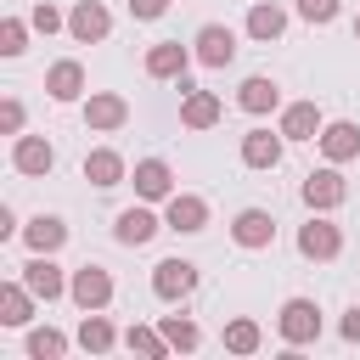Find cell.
<instances>
[{
  "label": "cell",
  "mask_w": 360,
  "mask_h": 360,
  "mask_svg": "<svg viewBox=\"0 0 360 360\" xmlns=\"http://www.w3.org/2000/svg\"><path fill=\"white\" fill-rule=\"evenodd\" d=\"M338 332H343V343H360V304H349V309H343Z\"/></svg>",
  "instance_id": "d590c367"
},
{
  "label": "cell",
  "mask_w": 360,
  "mask_h": 360,
  "mask_svg": "<svg viewBox=\"0 0 360 360\" xmlns=\"http://www.w3.org/2000/svg\"><path fill=\"white\" fill-rule=\"evenodd\" d=\"M11 169L28 174V180H45V174L56 169V146H51L45 135H28V129H22V135L11 141Z\"/></svg>",
  "instance_id": "ba28073f"
},
{
  "label": "cell",
  "mask_w": 360,
  "mask_h": 360,
  "mask_svg": "<svg viewBox=\"0 0 360 360\" xmlns=\"http://www.w3.org/2000/svg\"><path fill=\"white\" fill-rule=\"evenodd\" d=\"M22 281L34 287V298H39V304H56V298H68V276H62L56 253H28V264H22Z\"/></svg>",
  "instance_id": "30bf717a"
},
{
  "label": "cell",
  "mask_w": 360,
  "mask_h": 360,
  "mask_svg": "<svg viewBox=\"0 0 360 360\" xmlns=\"http://www.w3.org/2000/svg\"><path fill=\"white\" fill-rule=\"evenodd\" d=\"M236 107L253 112V118H264V112L281 107V84H276L270 73H253V79H242V90H236Z\"/></svg>",
  "instance_id": "603a6c76"
},
{
  "label": "cell",
  "mask_w": 360,
  "mask_h": 360,
  "mask_svg": "<svg viewBox=\"0 0 360 360\" xmlns=\"http://www.w3.org/2000/svg\"><path fill=\"white\" fill-rule=\"evenodd\" d=\"M28 28H34V22H22V17H0V56H6V62H17V56L28 51Z\"/></svg>",
  "instance_id": "4dcf8cb0"
},
{
  "label": "cell",
  "mask_w": 360,
  "mask_h": 360,
  "mask_svg": "<svg viewBox=\"0 0 360 360\" xmlns=\"http://www.w3.org/2000/svg\"><path fill=\"white\" fill-rule=\"evenodd\" d=\"M163 225H169L174 236H197V231H208V202H202L197 191H174V197L163 202Z\"/></svg>",
  "instance_id": "5bb4252c"
},
{
  "label": "cell",
  "mask_w": 360,
  "mask_h": 360,
  "mask_svg": "<svg viewBox=\"0 0 360 360\" xmlns=\"http://www.w3.org/2000/svg\"><path fill=\"white\" fill-rule=\"evenodd\" d=\"M68 34H73V45H101V39L112 34V11H107L101 0H79V6L68 11Z\"/></svg>",
  "instance_id": "8fae6325"
},
{
  "label": "cell",
  "mask_w": 360,
  "mask_h": 360,
  "mask_svg": "<svg viewBox=\"0 0 360 360\" xmlns=\"http://www.w3.org/2000/svg\"><path fill=\"white\" fill-rule=\"evenodd\" d=\"M231 242H236L242 253H264V248L276 242V214H270V208H242V214L231 219Z\"/></svg>",
  "instance_id": "9c48e42d"
},
{
  "label": "cell",
  "mask_w": 360,
  "mask_h": 360,
  "mask_svg": "<svg viewBox=\"0 0 360 360\" xmlns=\"http://www.w3.org/2000/svg\"><path fill=\"white\" fill-rule=\"evenodd\" d=\"M158 231H169V225H163V214L152 202H135V208H118L112 214V242L118 248H146Z\"/></svg>",
  "instance_id": "3957f363"
},
{
  "label": "cell",
  "mask_w": 360,
  "mask_h": 360,
  "mask_svg": "<svg viewBox=\"0 0 360 360\" xmlns=\"http://www.w3.org/2000/svg\"><path fill=\"white\" fill-rule=\"evenodd\" d=\"M34 287L17 276V281H0V326H28L34 321Z\"/></svg>",
  "instance_id": "d4e9b609"
},
{
  "label": "cell",
  "mask_w": 360,
  "mask_h": 360,
  "mask_svg": "<svg viewBox=\"0 0 360 360\" xmlns=\"http://www.w3.org/2000/svg\"><path fill=\"white\" fill-rule=\"evenodd\" d=\"M298 197H304L309 214H338L349 202V180L338 174V163H321V169H309V180L298 186Z\"/></svg>",
  "instance_id": "7a4b0ae2"
},
{
  "label": "cell",
  "mask_w": 360,
  "mask_h": 360,
  "mask_svg": "<svg viewBox=\"0 0 360 360\" xmlns=\"http://www.w3.org/2000/svg\"><path fill=\"white\" fill-rule=\"evenodd\" d=\"M281 152H287V135L281 129H248L242 135V163L248 169H276Z\"/></svg>",
  "instance_id": "7402d4cb"
},
{
  "label": "cell",
  "mask_w": 360,
  "mask_h": 360,
  "mask_svg": "<svg viewBox=\"0 0 360 360\" xmlns=\"http://www.w3.org/2000/svg\"><path fill=\"white\" fill-rule=\"evenodd\" d=\"M191 56L197 51H186L180 39H158V45H146V79H174V84H186V68H191Z\"/></svg>",
  "instance_id": "7c38bea8"
},
{
  "label": "cell",
  "mask_w": 360,
  "mask_h": 360,
  "mask_svg": "<svg viewBox=\"0 0 360 360\" xmlns=\"http://www.w3.org/2000/svg\"><path fill=\"white\" fill-rule=\"evenodd\" d=\"M163 11H169V0H129V17L135 22H158Z\"/></svg>",
  "instance_id": "e575fe53"
},
{
  "label": "cell",
  "mask_w": 360,
  "mask_h": 360,
  "mask_svg": "<svg viewBox=\"0 0 360 360\" xmlns=\"http://www.w3.org/2000/svg\"><path fill=\"white\" fill-rule=\"evenodd\" d=\"M225 354H259L264 349V332H259V321H248V315H236V321H225Z\"/></svg>",
  "instance_id": "f1b7e54d"
},
{
  "label": "cell",
  "mask_w": 360,
  "mask_h": 360,
  "mask_svg": "<svg viewBox=\"0 0 360 360\" xmlns=\"http://www.w3.org/2000/svg\"><path fill=\"white\" fill-rule=\"evenodd\" d=\"M45 96H51V101H62V107H68V101H79V96H84V62H73V56L51 62V68H45Z\"/></svg>",
  "instance_id": "44dd1931"
},
{
  "label": "cell",
  "mask_w": 360,
  "mask_h": 360,
  "mask_svg": "<svg viewBox=\"0 0 360 360\" xmlns=\"http://www.w3.org/2000/svg\"><path fill=\"white\" fill-rule=\"evenodd\" d=\"M292 11L309 22V28H326V22H338V11H343V0H292Z\"/></svg>",
  "instance_id": "1f68e13d"
},
{
  "label": "cell",
  "mask_w": 360,
  "mask_h": 360,
  "mask_svg": "<svg viewBox=\"0 0 360 360\" xmlns=\"http://www.w3.org/2000/svg\"><path fill=\"white\" fill-rule=\"evenodd\" d=\"M22 124H28V112H22V101L17 96H0V135H22Z\"/></svg>",
  "instance_id": "d6a6232c"
},
{
  "label": "cell",
  "mask_w": 360,
  "mask_h": 360,
  "mask_svg": "<svg viewBox=\"0 0 360 360\" xmlns=\"http://www.w3.org/2000/svg\"><path fill=\"white\" fill-rule=\"evenodd\" d=\"M84 180H90L96 191H112V186H124V180H129V163H124V152H112V146H96V152H84Z\"/></svg>",
  "instance_id": "d6986e66"
},
{
  "label": "cell",
  "mask_w": 360,
  "mask_h": 360,
  "mask_svg": "<svg viewBox=\"0 0 360 360\" xmlns=\"http://www.w3.org/2000/svg\"><path fill=\"white\" fill-rule=\"evenodd\" d=\"M191 51H197V62L202 68H231L236 62V28H225V22H202L197 28V39H191Z\"/></svg>",
  "instance_id": "52a82bcc"
},
{
  "label": "cell",
  "mask_w": 360,
  "mask_h": 360,
  "mask_svg": "<svg viewBox=\"0 0 360 360\" xmlns=\"http://www.w3.org/2000/svg\"><path fill=\"white\" fill-rule=\"evenodd\" d=\"M22 248L28 253H62L68 248V219L62 214H34L22 225Z\"/></svg>",
  "instance_id": "ffe728a7"
},
{
  "label": "cell",
  "mask_w": 360,
  "mask_h": 360,
  "mask_svg": "<svg viewBox=\"0 0 360 360\" xmlns=\"http://www.w3.org/2000/svg\"><path fill=\"white\" fill-rule=\"evenodd\" d=\"M6 236H22V225H17V208L11 202H0V242Z\"/></svg>",
  "instance_id": "8d00e7d4"
},
{
  "label": "cell",
  "mask_w": 360,
  "mask_h": 360,
  "mask_svg": "<svg viewBox=\"0 0 360 360\" xmlns=\"http://www.w3.org/2000/svg\"><path fill=\"white\" fill-rule=\"evenodd\" d=\"M112 270L107 264H79L73 276H68V298L79 304V309H107L112 304Z\"/></svg>",
  "instance_id": "8992f818"
},
{
  "label": "cell",
  "mask_w": 360,
  "mask_h": 360,
  "mask_svg": "<svg viewBox=\"0 0 360 360\" xmlns=\"http://www.w3.org/2000/svg\"><path fill=\"white\" fill-rule=\"evenodd\" d=\"M84 124H90L96 135H112V129L129 124V101H124L118 90H90V96H84Z\"/></svg>",
  "instance_id": "4fadbf2b"
},
{
  "label": "cell",
  "mask_w": 360,
  "mask_h": 360,
  "mask_svg": "<svg viewBox=\"0 0 360 360\" xmlns=\"http://www.w3.org/2000/svg\"><path fill=\"white\" fill-rule=\"evenodd\" d=\"M124 349H129V354H146V360L174 354V349H169V338H163V326H158V332H152V326H129V332H124Z\"/></svg>",
  "instance_id": "f546056e"
},
{
  "label": "cell",
  "mask_w": 360,
  "mask_h": 360,
  "mask_svg": "<svg viewBox=\"0 0 360 360\" xmlns=\"http://www.w3.org/2000/svg\"><path fill=\"white\" fill-rule=\"evenodd\" d=\"M354 39H360V17H354Z\"/></svg>",
  "instance_id": "74e56055"
},
{
  "label": "cell",
  "mask_w": 360,
  "mask_h": 360,
  "mask_svg": "<svg viewBox=\"0 0 360 360\" xmlns=\"http://www.w3.org/2000/svg\"><path fill=\"white\" fill-rule=\"evenodd\" d=\"M276 129H281L287 141H315V135L326 129V118H321V107H315V101H287Z\"/></svg>",
  "instance_id": "cb8c5ba5"
},
{
  "label": "cell",
  "mask_w": 360,
  "mask_h": 360,
  "mask_svg": "<svg viewBox=\"0 0 360 360\" xmlns=\"http://www.w3.org/2000/svg\"><path fill=\"white\" fill-rule=\"evenodd\" d=\"M276 332H281L287 349H309V343L321 338V304H315V298H287V304L276 309Z\"/></svg>",
  "instance_id": "6da1fadb"
},
{
  "label": "cell",
  "mask_w": 360,
  "mask_h": 360,
  "mask_svg": "<svg viewBox=\"0 0 360 360\" xmlns=\"http://www.w3.org/2000/svg\"><path fill=\"white\" fill-rule=\"evenodd\" d=\"M79 338H68V332H56V326H28V360H62L68 349H73Z\"/></svg>",
  "instance_id": "4316f807"
},
{
  "label": "cell",
  "mask_w": 360,
  "mask_h": 360,
  "mask_svg": "<svg viewBox=\"0 0 360 360\" xmlns=\"http://www.w3.org/2000/svg\"><path fill=\"white\" fill-rule=\"evenodd\" d=\"M28 22H34V34H56V28H68V17H62L51 0H39V6L28 11Z\"/></svg>",
  "instance_id": "836d02e7"
},
{
  "label": "cell",
  "mask_w": 360,
  "mask_h": 360,
  "mask_svg": "<svg viewBox=\"0 0 360 360\" xmlns=\"http://www.w3.org/2000/svg\"><path fill=\"white\" fill-rule=\"evenodd\" d=\"M242 28H248V39H253V45H276V39L287 34V6H276V0H253Z\"/></svg>",
  "instance_id": "e0dca14e"
},
{
  "label": "cell",
  "mask_w": 360,
  "mask_h": 360,
  "mask_svg": "<svg viewBox=\"0 0 360 360\" xmlns=\"http://www.w3.org/2000/svg\"><path fill=\"white\" fill-rule=\"evenodd\" d=\"M152 292H158L163 304H186V298L197 292V264L180 259V253H174V259H158V264H152Z\"/></svg>",
  "instance_id": "5b68a950"
},
{
  "label": "cell",
  "mask_w": 360,
  "mask_h": 360,
  "mask_svg": "<svg viewBox=\"0 0 360 360\" xmlns=\"http://www.w3.org/2000/svg\"><path fill=\"white\" fill-rule=\"evenodd\" d=\"M298 253H304L309 264H332V259L343 253V231H338L326 214H309V219L298 225Z\"/></svg>",
  "instance_id": "277c9868"
},
{
  "label": "cell",
  "mask_w": 360,
  "mask_h": 360,
  "mask_svg": "<svg viewBox=\"0 0 360 360\" xmlns=\"http://www.w3.org/2000/svg\"><path fill=\"white\" fill-rule=\"evenodd\" d=\"M158 326H163V338H169L174 354H197V349H202V326H197L191 315H163Z\"/></svg>",
  "instance_id": "83f0119b"
},
{
  "label": "cell",
  "mask_w": 360,
  "mask_h": 360,
  "mask_svg": "<svg viewBox=\"0 0 360 360\" xmlns=\"http://www.w3.org/2000/svg\"><path fill=\"white\" fill-rule=\"evenodd\" d=\"M315 146H321V158H326V163H338V169H343V163H354V158H360V124H354V118H332V124L315 135Z\"/></svg>",
  "instance_id": "9a60e30c"
},
{
  "label": "cell",
  "mask_w": 360,
  "mask_h": 360,
  "mask_svg": "<svg viewBox=\"0 0 360 360\" xmlns=\"http://www.w3.org/2000/svg\"><path fill=\"white\" fill-rule=\"evenodd\" d=\"M186 96H180V124L186 129H214L219 118H225V101L214 96V90H191V84H180Z\"/></svg>",
  "instance_id": "ac0fdd59"
},
{
  "label": "cell",
  "mask_w": 360,
  "mask_h": 360,
  "mask_svg": "<svg viewBox=\"0 0 360 360\" xmlns=\"http://www.w3.org/2000/svg\"><path fill=\"white\" fill-rule=\"evenodd\" d=\"M73 338H79V349H84V354H107V349H118V343H124V338L112 332L107 309H84V321H79V332H73Z\"/></svg>",
  "instance_id": "484cf974"
},
{
  "label": "cell",
  "mask_w": 360,
  "mask_h": 360,
  "mask_svg": "<svg viewBox=\"0 0 360 360\" xmlns=\"http://www.w3.org/2000/svg\"><path fill=\"white\" fill-rule=\"evenodd\" d=\"M129 186H135L141 202H169V197H174V169H169L163 158H141L135 174H129Z\"/></svg>",
  "instance_id": "2e32d148"
}]
</instances>
